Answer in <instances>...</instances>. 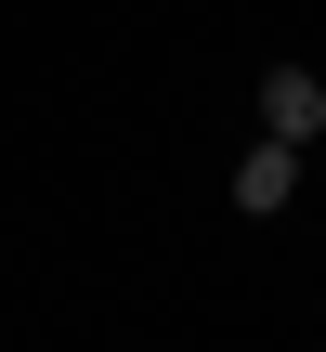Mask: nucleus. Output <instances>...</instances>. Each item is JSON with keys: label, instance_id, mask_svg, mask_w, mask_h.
<instances>
[{"label": "nucleus", "instance_id": "obj_1", "mask_svg": "<svg viewBox=\"0 0 326 352\" xmlns=\"http://www.w3.org/2000/svg\"><path fill=\"white\" fill-rule=\"evenodd\" d=\"M287 196H301V144H274V131H261V144L235 157V209H248V222H274Z\"/></svg>", "mask_w": 326, "mask_h": 352}, {"label": "nucleus", "instance_id": "obj_2", "mask_svg": "<svg viewBox=\"0 0 326 352\" xmlns=\"http://www.w3.org/2000/svg\"><path fill=\"white\" fill-rule=\"evenodd\" d=\"M261 131H274V144H314L326 131V78L314 65H274V78H261Z\"/></svg>", "mask_w": 326, "mask_h": 352}]
</instances>
